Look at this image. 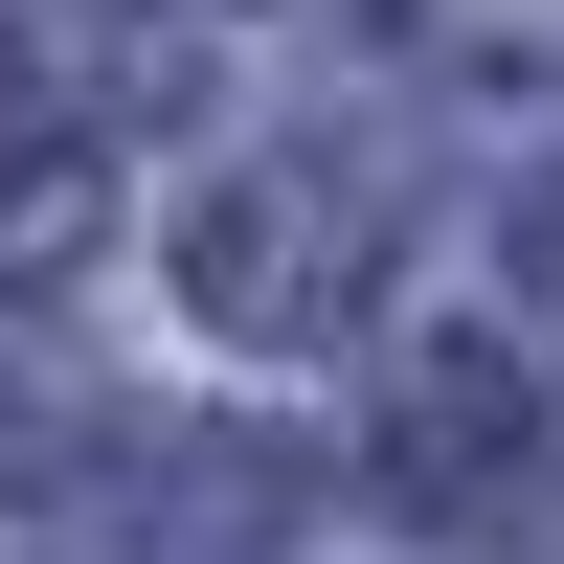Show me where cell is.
Wrapping results in <instances>:
<instances>
[{"mask_svg": "<svg viewBox=\"0 0 564 564\" xmlns=\"http://www.w3.org/2000/svg\"><path fill=\"white\" fill-rule=\"evenodd\" d=\"M181 294H204L226 339H339V316L384 294V181H339V159H249L204 226H181Z\"/></svg>", "mask_w": 564, "mask_h": 564, "instance_id": "obj_1", "label": "cell"}, {"mask_svg": "<svg viewBox=\"0 0 564 564\" xmlns=\"http://www.w3.org/2000/svg\"><path fill=\"white\" fill-rule=\"evenodd\" d=\"M90 564H294V452L271 430H113L90 452Z\"/></svg>", "mask_w": 564, "mask_h": 564, "instance_id": "obj_2", "label": "cell"}, {"mask_svg": "<svg viewBox=\"0 0 564 564\" xmlns=\"http://www.w3.org/2000/svg\"><path fill=\"white\" fill-rule=\"evenodd\" d=\"M384 475H406V520H497L542 475V384L497 339H406L384 361Z\"/></svg>", "mask_w": 564, "mask_h": 564, "instance_id": "obj_3", "label": "cell"}, {"mask_svg": "<svg viewBox=\"0 0 564 564\" xmlns=\"http://www.w3.org/2000/svg\"><path fill=\"white\" fill-rule=\"evenodd\" d=\"M90 204H113V159H90L68 68H45L23 23H0V294H45V271L90 249Z\"/></svg>", "mask_w": 564, "mask_h": 564, "instance_id": "obj_4", "label": "cell"}, {"mask_svg": "<svg viewBox=\"0 0 564 564\" xmlns=\"http://www.w3.org/2000/svg\"><path fill=\"white\" fill-rule=\"evenodd\" d=\"M90 452H113V430H90V406L45 384L23 339H0V497H23V475H90Z\"/></svg>", "mask_w": 564, "mask_h": 564, "instance_id": "obj_5", "label": "cell"}]
</instances>
